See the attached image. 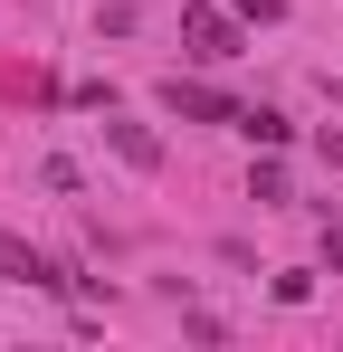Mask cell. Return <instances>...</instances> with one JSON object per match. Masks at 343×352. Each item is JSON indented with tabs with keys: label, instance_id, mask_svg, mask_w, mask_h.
Listing matches in <instances>:
<instances>
[{
	"label": "cell",
	"instance_id": "obj_1",
	"mask_svg": "<svg viewBox=\"0 0 343 352\" xmlns=\"http://www.w3.org/2000/svg\"><path fill=\"white\" fill-rule=\"evenodd\" d=\"M181 38H191V58H238V29H229L210 0H191V10H181Z\"/></svg>",
	"mask_w": 343,
	"mask_h": 352
},
{
	"label": "cell",
	"instance_id": "obj_2",
	"mask_svg": "<svg viewBox=\"0 0 343 352\" xmlns=\"http://www.w3.org/2000/svg\"><path fill=\"white\" fill-rule=\"evenodd\" d=\"M163 105H172V115H181V124H238V105H229L220 86H181V76H172V86H163Z\"/></svg>",
	"mask_w": 343,
	"mask_h": 352
},
{
	"label": "cell",
	"instance_id": "obj_3",
	"mask_svg": "<svg viewBox=\"0 0 343 352\" xmlns=\"http://www.w3.org/2000/svg\"><path fill=\"white\" fill-rule=\"evenodd\" d=\"M105 143H114V153H124V162H134V172H163V143H153L143 124H124V115H105Z\"/></svg>",
	"mask_w": 343,
	"mask_h": 352
},
{
	"label": "cell",
	"instance_id": "obj_4",
	"mask_svg": "<svg viewBox=\"0 0 343 352\" xmlns=\"http://www.w3.org/2000/svg\"><path fill=\"white\" fill-rule=\"evenodd\" d=\"M238 133H248V143H267V153H277L286 133H295V124L277 115V105H238Z\"/></svg>",
	"mask_w": 343,
	"mask_h": 352
},
{
	"label": "cell",
	"instance_id": "obj_5",
	"mask_svg": "<svg viewBox=\"0 0 343 352\" xmlns=\"http://www.w3.org/2000/svg\"><path fill=\"white\" fill-rule=\"evenodd\" d=\"M324 267H334V276H343V238H324Z\"/></svg>",
	"mask_w": 343,
	"mask_h": 352
}]
</instances>
